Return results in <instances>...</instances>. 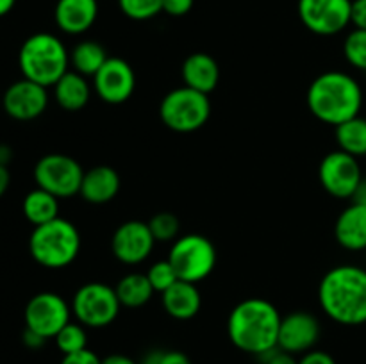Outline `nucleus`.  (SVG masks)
I'll return each mask as SVG.
<instances>
[{
	"label": "nucleus",
	"instance_id": "f257e3e1",
	"mask_svg": "<svg viewBox=\"0 0 366 364\" xmlns=\"http://www.w3.org/2000/svg\"><path fill=\"white\" fill-rule=\"evenodd\" d=\"M318 303L332 321L347 327L366 323V268L340 264L318 284Z\"/></svg>",
	"mask_w": 366,
	"mask_h": 364
},
{
	"label": "nucleus",
	"instance_id": "f03ea898",
	"mask_svg": "<svg viewBox=\"0 0 366 364\" xmlns=\"http://www.w3.org/2000/svg\"><path fill=\"white\" fill-rule=\"evenodd\" d=\"M281 313L264 298H245L236 303L227 318V335L232 345L250 355H263L277 348Z\"/></svg>",
	"mask_w": 366,
	"mask_h": 364
},
{
	"label": "nucleus",
	"instance_id": "7ed1b4c3",
	"mask_svg": "<svg viewBox=\"0 0 366 364\" xmlns=\"http://www.w3.org/2000/svg\"><path fill=\"white\" fill-rule=\"evenodd\" d=\"M306 102L317 120L338 127L343 121L360 116L363 89L360 82L345 71H324L307 88Z\"/></svg>",
	"mask_w": 366,
	"mask_h": 364
},
{
	"label": "nucleus",
	"instance_id": "20e7f679",
	"mask_svg": "<svg viewBox=\"0 0 366 364\" xmlns=\"http://www.w3.org/2000/svg\"><path fill=\"white\" fill-rule=\"evenodd\" d=\"M18 66L24 79L50 88L70 68V52L57 36L36 32L21 43Z\"/></svg>",
	"mask_w": 366,
	"mask_h": 364
},
{
	"label": "nucleus",
	"instance_id": "39448f33",
	"mask_svg": "<svg viewBox=\"0 0 366 364\" xmlns=\"http://www.w3.org/2000/svg\"><path fill=\"white\" fill-rule=\"evenodd\" d=\"M29 252L39 266L61 270L77 259L81 234L71 221L57 216L56 220L34 227L29 238Z\"/></svg>",
	"mask_w": 366,
	"mask_h": 364
},
{
	"label": "nucleus",
	"instance_id": "423d86ee",
	"mask_svg": "<svg viewBox=\"0 0 366 364\" xmlns=\"http://www.w3.org/2000/svg\"><path fill=\"white\" fill-rule=\"evenodd\" d=\"M161 121L170 131L189 134L207 123L211 116L209 95L181 86L163 96L159 106Z\"/></svg>",
	"mask_w": 366,
	"mask_h": 364
},
{
	"label": "nucleus",
	"instance_id": "0eeeda50",
	"mask_svg": "<svg viewBox=\"0 0 366 364\" xmlns=\"http://www.w3.org/2000/svg\"><path fill=\"white\" fill-rule=\"evenodd\" d=\"M168 261L179 280L199 284L213 273L217 266V248L213 241L202 234L179 236L172 243Z\"/></svg>",
	"mask_w": 366,
	"mask_h": 364
},
{
	"label": "nucleus",
	"instance_id": "6e6552de",
	"mask_svg": "<svg viewBox=\"0 0 366 364\" xmlns=\"http://www.w3.org/2000/svg\"><path fill=\"white\" fill-rule=\"evenodd\" d=\"M71 314L86 328H104L118 318L122 303L117 291L104 282H88L75 291Z\"/></svg>",
	"mask_w": 366,
	"mask_h": 364
},
{
	"label": "nucleus",
	"instance_id": "1a4fd4ad",
	"mask_svg": "<svg viewBox=\"0 0 366 364\" xmlns=\"http://www.w3.org/2000/svg\"><path fill=\"white\" fill-rule=\"evenodd\" d=\"M82 177V166L66 153H46L34 166L36 186L52 193L57 198L79 195Z\"/></svg>",
	"mask_w": 366,
	"mask_h": 364
},
{
	"label": "nucleus",
	"instance_id": "9d476101",
	"mask_svg": "<svg viewBox=\"0 0 366 364\" xmlns=\"http://www.w3.org/2000/svg\"><path fill=\"white\" fill-rule=\"evenodd\" d=\"M304 27L318 36H336L350 25L352 0H299Z\"/></svg>",
	"mask_w": 366,
	"mask_h": 364
},
{
	"label": "nucleus",
	"instance_id": "9b49d317",
	"mask_svg": "<svg viewBox=\"0 0 366 364\" xmlns=\"http://www.w3.org/2000/svg\"><path fill=\"white\" fill-rule=\"evenodd\" d=\"M71 305L61 295L43 291L32 296L25 305V328H31L45 339H54L70 321Z\"/></svg>",
	"mask_w": 366,
	"mask_h": 364
},
{
	"label": "nucleus",
	"instance_id": "f8f14e48",
	"mask_svg": "<svg viewBox=\"0 0 366 364\" xmlns=\"http://www.w3.org/2000/svg\"><path fill=\"white\" fill-rule=\"evenodd\" d=\"M318 178L325 191L335 198H352L354 191L360 186L363 173L357 157L343 152V150H335L329 152L322 159L320 168H318Z\"/></svg>",
	"mask_w": 366,
	"mask_h": 364
},
{
	"label": "nucleus",
	"instance_id": "ddd939ff",
	"mask_svg": "<svg viewBox=\"0 0 366 364\" xmlns=\"http://www.w3.org/2000/svg\"><path fill=\"white\" fill-rule=\"evenodd\" d=\"M93 91L111 106L127 102L136 88V75L131 64L122 57H109L93 75Z\"/></svg>",
	"mask_w": 366,
	"mask_h": 364
},
{
	"label": "nucleus",
	"instance_id": "4468645a",
	"mask_svg": "<svg viewBox=\"0 0 366 364\" xmlns=\"http://www.w3.org/2000/svg\"><path fill=\"white\" fill-rule=\"evenodd\" d=\"M154 245H156V239L150 232L149 223L139 220H129L118 225L111 238L113 256L129 266H136L149 259Z\"/></svg>",
	"mask_w": 366,
	"mask_h": 364
},
{
	"label": "nucleus",
	"instance_id": "2eb2a0df",
	"mask_svg": "<svg viewBox=\"0 0 366 364\" xmlns=\"http://www.w3.org/2000/svg\"><path fill=\"white\" fill-rule=\"evenodd\" d=\"M320 321L307 310H295L282 316L277 348L293 355H302L315 348L320 339Z\"/></svg>",
	"mask_w": 366,
	"mask_h": 364
},
{
	"label": "nucleus",
	"instance_id": "dca6fc26",
	"mask_svg": "<svg viewBox=\"0 0 366 364\" xmlns=\"http://www.w3.org/2000/svg\"><path fill=\"white\" fill-rule=\"evenodd\" d=\"M2 106L7 116L13 120L31 121L45 113L49 106V93L45 86L36 84L29 79H20L6 89Z\"/></svg>",
	"mask_w": 366,
	"mask_h": 364
},
{
	"label": "nucleus",
	"instance_id": "f3484780",
	"mask_svg": "<svg viewBox=\"0 0 366 364\" xmlns=\"http://www.w3.org/2000/svg\"><path fill=\"white\" fill-rule=\"evenodd\" d=\"M99 16L97 0H57L54 9L56 25L70 36L84 34L93 27Z\"/></svg>",
	"mask_w": 366,
	"mask_h": 364
},
{
	"label": "nucleus",
	"instance_id": "a211bd4d",
	"mask_svg": "<svg viewBox=\"0 0 366 364\" xmlns=\"http://www.w3.org/2000/svg\"><path fill=\"white\" fill-rule=\"evenodd\" d=\"M335 238L340 246L350 252L366 250V207L350 203L340 213L335 223Z\"/></svg>",
	"mask_w": 366,
	"mask_h": 364
},
{
	"label": "nucleus",
	"instance_id": "6ab92c4d",
	"mask_svg": "<svg viewBox=\"0 0 366 364\" xmlns=\"http://www.w3.org/2000/svg\"><path fill=\"white\" fill-rule=\"evenodd\" d=\"M118 191H120L118 171L107 164H99V166H93L88 171H84L79 195L86 202L100 206V203L111 202L118 195Z\"/></svg>",
	"mask_w": 366,
	"mask_h": 364
},
{
	"label": "nucleus",
	"instance_id": "aec40b11",
	"mask_svg": "<svg viewBox=\"0 0 366 364\" xmlns=\"http://www.w3.org/2000/svg\"><path fill=\"white\" fill-rule=\"evenodd\" d=\"M161 303L168 316L179 321H186L199 314L200 307H202V296H200L197 284L177 280L167 291L161 293Z\"/></svg>",
	"mask_w": 366,
	"mask_h": 364
},
{
	"label": "nucleus",
	"instance_id": "412c9836",
	"mask_svg": "<svg viewBox=\"0 0 366 364\" xmlns=\"http://www.w3.org/2000/svg\"><path fill=\"white\" fill-rule=\"evenodd\" d=\"M181 75L184 86L197 89L200 93H206V95L214 91L218 82H220L218 63L214 61L213 56L206 52L189 54L184 59V63H182Z\"/></svg>",
	"mask_w": 366,
	"mask_h": 364
},
{
	"label": "nucleus",
	"instance_id": "4be33fe9",
	"mask_svg": "<svg viewBox=\"0 0 366 364\" xmlns=\"http://www.w3.org/2000/svg\"><path fill=\"white\" fill-rule=\"evenodd\" d=\"M52 88L57 106L64 111L75 113L88 106L93 86H89L88 77L77 74L75 70H68Z\"/></svg>",
	"mask_w": 366,
	"mask_h": 364
},
{
	"label": "nucleus",
	"instance_id": "5701e85b",
	"mask_svg": "<svg viewBox=\"0 0 366 364\" xmlns=\"http://www.w3.org/2000/svg\"><path fill=\"white\" fill-rule=\"evenodd\" d=\"M114 291H117L122 307H127V309H138V307L147 305L156 293L147 278V273H138V271L122 277L114 285Z\"/></svg>",
	"mask_w": 366,
	"mask_h": 364
},
{
	"label": "nucleus",
	"instance_id": "b1692460",
	"mask_svg": "<svg viewBox=\"0 0 366 364\" xmlns=\"http://www.w3.org/2000/svg\"><path fill=\"white\" fill-rule=\"evenodd\" d=\"M21 211L27 221H31L34 227L52 221L59 216V198L52 193L45 191L41 188H36L25 195Z\"/></svg>",
	"mask_w": 366,
	"mask_h": 364
},
{
	"label": "nucleus",
	"instance_id": "393cba45",
	"mask_svg": "<svg viewBox=\"0 0 366 364\" xmlns=\"http://www.w3.org/2000/svg\"><path fill=\"white\" fill-rule=\"evenodd\" d=\"M107 59L109 57H107L106 49L100 43L92 41V39H84V41L77 43L70 52L71 70L92 79L104 66Z\"/></svg>",
	"mask_w": 366,
	"mask_h": 364
},
{
	"label": "nucleus",
	"instance_id": "a878e982",
	"mask_svg": "<svg viewBox=\"0 0 366 364\" xmlns=\"http://www.w3.org/2000/svg\"><path fill=\"white\" fill-rule=\"evenodd\" d=\"M338 148L354 157L366 156V118L356 116L335 127Z\"/></svg>",
	"mask_w": 366,
	"mask_h": 364
},
{
	"label": "nucleus",
	"instance_id": "bb28decb",
	"mask_svg": "<svg viewBox=\"0 0 366 364\" xmlns=\"http://www.w3.org/2000/svg\"><path fill=\"white\" fill-rule=\"evenodd\" d=\"M54 339H56L57 348L63 352V355L77 353L88 348V332H86L84 325L79 323V321H68Z\"/></svg>",
	"mask_w": 366,
	"mask_h": 364
},
{
	"label": "nucleus",
	"instance_id": "cd10ccee",
	"mask_svg": "<svg viewBox=\"0 0 366 364\" xmlns=\"http://www.w3.org/2000/svg\"><path fill=\"white\" fill-rule=\"evenodd\" d=\"M343 54L350 66L366 71V31L354 29L343 41Z\"/></svg>",
	"mask_w": 366,
	"mask_h": 364
},
{
	"label": "nucleus",
	"instance_id": "c85d7f7f",
	"mask_svg": "<svg viewBox=\"0 0 366 364\" xmlns=\"http://www.w3.org/2000/svg\"><path fill=\"white\" fill-rule=\"evenodd\" d=\"M118 7L131 20L145 21L163 13V0H118Z\"/></svg>",
	"mask_w": 366,
	"mask_h": 364
},
{
	"label": "nucleus",
	"instance_id": "c756f323",
	"mask_svg": "<svg viewBox=\"0 0 366 364\" xmlns=\"http://www.w3.org/2000/svg\"><path fill=\"white\" fill-rule=\"evenodd\" d=\"M149 223L150 232H152L156 243H174L175 239L179 238V228H181V223H179L177 216L172 213H157L156 216L150 218Z\"/></svg>",
	"mask_w": 366,
	"mask_h": 364
},
{
	"label": "nucleus",
	"instance_id": "7c9ffc66",
	"mask_svg": "<svg viewBox=\"0 0 366 364\" xmlns=\"http://www.w3.org/2000/svg\"><path fill=\"white\" fill-rule=\"evenodd\" d=\"M147 278H149L156 293H164L170 285H174L179 280L177 273H175L174 266H172L168 259L154 263L149 268V271H147Z\"/></svg>",
	"mask_w": 366,
	"mask_h": 364
},
{
	"label": "nucleus",
	"instance_id": "2f4dec72",
	"mask_svg": "<svg viewBox=\"0 0 366 364\" xmlns=\"http://www.w3.org/2000/svg\"><path fill=\"white\" fill-rule=\"evenodd\" d=\"M139 364H192L189 357L181 350H150L143 355Z\"/></svg>",
	"mask_w": 366,
	"mask_h": 364
},
{
	"label": "nucleus",
	"instance_id": "473e14b6",
	"mask_svg": "<svg viewBox=\"0 0 366 364\" xmlns=\"http://www.w3.org/2000/svg\"><path fill=\"white\" fill-rule=\"evenodd\" d=\"M259 357H261V364H299L297 355L285 352V350L281 348H274Z\"/></svg>",
	"mask_w": 366,
	"mask_h": 364
},
{
	"label": "nucleus",
	"instance_id": "72a5a7b5",
	"mask_svg": "<svg viewBox=\"0 0 366 364\" xmlns=\"http://www.w3.org/2000/svg\"><path fill=\"white\" fill-rule=\"evenodd\" d=\"M61 364H102V359L95 352L86 348L77 353H68V355H64Z\"/></svg>",
	"mask_w": 366,
	"mask_h": 364
},
{
	"label": "nucleus",
	"instance_id": "f704fd0d",
	"mask_svg": "<svg viewBox=\"0 0 366 364\" xmlns=\"http://www.w3.org/2000/svg\"><path fill=\"white\" fill-rule=\"evenodd\" d=\"M195 0H163V13L170 16H184L192 11Z\"/></svg>",
	"mask_w": 366,
	"mask_h": 364
},
{
	"label": "nucleus",
	"instance_id": "c9c22d12",
	"mask_svg": "<svg viewBox=\"0 0 366 364\" xmlns=\"http://www.w3.org/2000/svg\"><path fill=\"white\" fill-rule=\"evenodd\" d=\"M299 364H336V360L331 353L313 348L300 355Z\"/></svg>",
	"mask_w": 366,
	"mask_h": 364
},
{
	"label": "nucleus",
	"instance_id": "e433bc0d",
	"mask_svg": "<svg viewBox=\"0 0 366 364\" xmlns=\"http://www.w3.org/2000/svg\"><path fill=\"white\" fill-rule=\"evenodd\" d=\"M350 24L354 25V29H363V31H366V0H352Z\"/></svg>",
	"mask_w": 366,
	"mask_h": 364
},
{
	"label": "nucleus",
	"instance_id": "4c0bfd02",
	"mask_svg": "<svg viewBox=\"0 0 366 364\" xmlns=\"http://www.w3.org/2000/svg\"><path fill=\"white\" fill-rule=\"evenodd\" d=\"M45 341L46 339L43 338V335L36 334L31 328H25L24 330V345L29 346V348H41V346L45 345Z\"/></svg>",
	"mask_w": 366,
	"mask_h": 364
},
{
	"label": "nucleus",
	"instance_id": "58836bf2",
	"mask_svg": "<svg viewBox=\"0 0 366 364\" xmlns=\"http://www.w3.org/2000/svg\"><path fill=\"white\" fill-rule=\"evenodd\" d=\"M102 364H139V363H136L132 357L124 355V353H111V355L104 357Z\"/></svg>",
	"mask_w": 366,
	"mask_h": 364
},
{
	"label": "nucleus",
	"instance_id": "ea45409f",
	"mask_svg": "<svg viewBox=\"0 0 366 364\" xmlns=\"http://www.w3.org/2000/svg\"><path fill=\"white\" fill-rule=\"evenodd\" d=\"M350 200H352L354 203H360V206L366 207V177L361 178L360 186L356 188V191H354L352 198Z\"/></svg>",
	"mask_w": 366,
	"mask_h": 364
},
{
	"label": "nucleus",
	"instance_id": "a19ab883",
	"mask_svg": "<svg viewBox=\"0 0 366 364\" xmlns=\"http://www.w3.org/2000/svg\"><path fill=\"white\" fill-rule=\"evenodd\" d=\"M9 182H11L9 170H7V166H2V164H0V196H4V193L7 191Z\"/></svg>",
	"mask_w": 366,
	"mask_h": 364
},
{
	"label": "nucleus",
	"instance_id": "79ce46f5",
	"mask_svg": "<svg viewBox=\"0 0 366 364\" xmlns=\"http://www.w3.org/2000/svg\"><path fill=\"white\" fill-rule=\"evenodd\" d=\"M11 159H13V150L9 145H0V164L2 166H9Z\"/></svg>",
	"mask_w": 366,
	"mask_h": 364
},
{
	"label": "nucleus",
	"instance_id": "37998d69",
	"mask_svg": "<svg viewBox=\"0 0 366 364\" xmlns=\"http://www.w3.org/2000/svg\"><path fill=\"white\" fill-rule=\"evenodd\" d=\"M14 4H16V0H0V18L6 16L7 13H11Z\"/></svg>",
	"mask_w": 366,
	"mask_h": 364
},
{
	"label": "nucleus",
	"instance_id": "c03bdc74",
	"mask_svg": "<svg viewBox=\"0 0 366 364\" xmlns=\"http://www.w3.org/2000/svg\"><path fill=\"white\" fill-rule=\"evenodd\" d=\"M365 252H366V250H365Z\"/></svg>",
	"mask_w": 366,
	"mask_h": 364
}]
</instances>
